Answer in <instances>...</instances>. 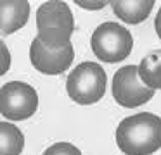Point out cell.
<instances>
[{"label": "cell", "mask_w": 161, "mask_h": 155, "mask_svg": "<svg viewBox=\"0 0 161 155\" xmlns=\"http://www.w3.org/2000/svg\"><path fill=\"white\" fill-rule=\"evenodd\" d=\"M118 148L126 155H151L161 148V117L151 112L130 116L116 129Z\"/></svg>", "instance_id": "obj_1"}, {"label": "cell", "mask_w": 161, "mask_h": 155, "mask_svg": "<svg viewBox=\"0 0 161 155\" xmlns=\"http://www.w3.org/2000/svg\"><path fill=\"white\" fill-rule=\"evenodd\" d=\"M36 28L38 40L50 48H61L71 43L75 21L66 2L50 0L43 2L36 10Z\"/></svg>", "instance_id": "obj_2"}, {"label": "cell", "mask_w": 161, "mask_h": 155, "mask_svg": "<svg viewBox=\"0 0 161 155\" xmlns=\"http://www.w3.org/2000/svg\"><path fill=\"white\" fill-rule=\"evenodd\" d=\"M68 95L80 105H90L104 96L106 72L97 62H81L68 76Z\"/></svg>", "instance_id": "obj_3"}, {"label": "cell", "mask_w": 161, "mask_h": 155, "mask_svg": "<svg viewBox=\"0 0 161 155\" xmlns=\"http://www.w3.org/2000/svg\"><path fill=\"white\" fill-rule=\"evenodd\" d=\"M92 52L104 62H119L130 55L133 47V38L128 29L116 23H104L97 26L92 34Z\"/></svg>", "instance_id": "obj_4"}, {"label": "cell", "mask_w": 161, "mask_h": 155, "mask_svg": "<svg viewBox=\"0 0 161 155\" xmlns=\"http://www.w3.org/2000/svg\"><path fill=\"white\" fill-rule=\"evenodd\" d=\"M38 95L35 88L21 81L5 83L0 90V112L5 119L25 121L36 112Z\"/></svg>", "instance_id": "obj_5"}, {"label": "cell", "mask_w": 161, "mask_h": 155, "mask_svg": "<svg viewBox=\"0 0 161 155\" xmlns=\"http://www.w3.org/2000/svg\"><path fill=\"white\" fill-rule=\"evenodd\" d=\"M154 90L149 88L139 76V65H125L113 78V96L121 107L132 109L149 102Z\"/></svg>", "instance_id": "obj_6"}, {"label": "cell", "mask_w": 161, "mask_h": 155, "mask_svg": "<svg viewBox=\"0 0 161 155\" xmlns=\"http://www.w3.org/2000/svg\"><path fill=\"white\" fill-rule=\"evenodd\" d=\"M75 57L73 45L68 43L61 48H50L35 38L30 47V60L36 71L43 74H61L71 65Z\"/></svg>", "instance_id": "obj_7"}, {"label": "cell", "mask_w": 161, "mask_h": 155, "mask_svg": "<svg viewBox=\"0 0 161 155\" xmlns=\"http://www.w3.org/2000/svg\"><path fill=\"white\" fill-rule=\"evenodd\" d=\"M30 16V3L26 0H4L0 3V31L11 34L23 28Z\"/></svg>", "instance_id": "obj_8"}, {"label": "cell", "mask_w": 161, "mask_h": 155, "mask_svg": "<svg viewBox=\"0 0 161 155\" xmlns=\"http://www.w3.org/2000/svg\"><path fill=\"white\" fill-rule=\"evenodd\" d=\"M109 5L113 7V12L121 21L128 24H139L146 21V17L153 10L154 0H137V2H133V0H113V2H109Z\"/></svg>", "instance_id": "obj_9"}, {"label": "cell", "mask_w": 161, "mask_h": 155, "mask_svg": "<svg viewBox=\"0 0 161 155\" xmlns=\"http://www.w3.org/2000/svg\"><path fill=\"white\" fill-rule=\"evenodd\" d=\"M139 76L149 88L161 90V50L151 52L140 60Z\"/></svg>", "instance_id": "obj_10"}, {"label": "cell", "mask_w": 161, "mask_h": 155, "mask_svg": "<svg viewBox=\"0 0 161 155\" xmlns=\"http://www.w3.org/2000/svg\"><path fill=\"white\" fill-rule=\"evenodd\" d=\"M0 155H21L25 148V136L16 126L9 122L0 124Z\"/></svg>", "instance_id": "obj_11"}, {"label": "cell", "mask_w": 161, "mask_h": 155, "mask_svg": "<svg viewBox=\"0 0 161 155\" xmlns=\"http://www.w3.org/2000/svg\"><path fill=\"white\" fill-rule=\"evenodd\" d=\"M43 155H81V152L78 150L75 145L66 143V141H61V143H56L52 147H49Z\"/></svg>", "instance_id": "obj_12"}, {"label": "cell", "mask_w": 161, "mask_h": 155, "mask_svg": "<svg viewBox=\"0 0 161 155\" xmlns=\"http://www.w3.org/2000/svg\"><path fill=\"white\" fill-rule=\"evenodd\" d=\"M76 5L83 7V9H102L106 2H76Z\"/></svg>", "instance_id": "obj_13"}, {"label": "cell", "mask_w": 161, "mask_h": 155, "mask_svg": "<svg viewBox=\"0 0 161 155\" xmlns=\"http://www.w3.org/2000/svg\"><path fill=\"white\" fill-rule=\"evenodd\" d=\"M2 57H4V62H2V72H5L9 69V52L5 48V45L2 43Z\"/></svg>", "instance_id": "obj_14"}, {"label": "cell", "mask_w": 161, "mask_h": 155, "mask_svg": "<svg viewBox=\"0 0 161 155\" xmlns=\"http://www.w3.org/2000/svg\"><path fill=\"white\" fill-rule=\"evenodd\" d=\"M154 28H156V33L161 40V9L158 10V16H156V21H154Z\"/></svg>", "instance_id": "obj_15"}]
</instances>
